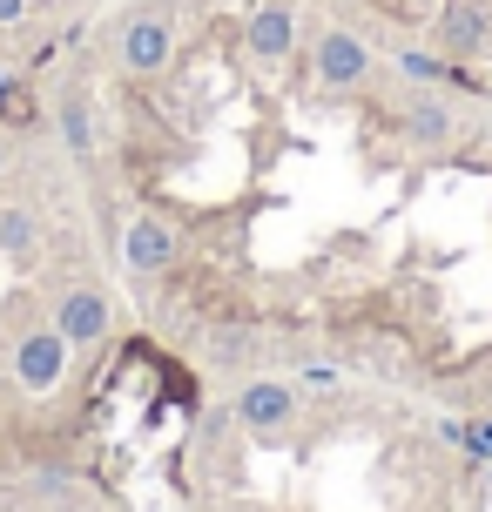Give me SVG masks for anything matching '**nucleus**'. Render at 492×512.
<instances>
[{
    "label": "nucleus",
    "instance_id": "9b49d317",
    "mask_svg": "<svg viewBox=\"0 0 492 512\" xmlns=\"http://www.w3.org/2000/svg\"><path fill=\"white\" fill-rule=\"evenodd\" d=\"M41 128V102H34V81L0 68V135H34Z\"/></svg>",
    "mask_w": 492,
    "mask_h": 512
},
{
    "label": "nucleus",
    "instance_id": "f8f14e48",
    "mask_svg": "<svg viewBox=\"0 0 492 512\" xmlns=\"http://www.w3.org/2000/svg\"><path fill=\"white\" fill-rule=\"evenodd\" d=\"M391 61H398V75H412L418 88H472L466 68H459V61H445L439 48H398Z\"/></svg>",
    "mask_w": 492,
    "mask_h": 512
},
{
    "label": "nucleus",
    "instance_id": "2eb2a0df",
    "mask_svg": "<svg viewBox=\"0 0 492 512\" xmlns=\"http://www.w3.org/2000/svg\"><path fill=\"white\" fill-rule=\"evenodd\" d=\"M297 391H337V371H331V364H304Z\"/></svg>",
    "mask_w": 492,
    "mask_h": 512
},
{
    "label": "nucleus",
    "instance_id": "4468645a",
    "mask_svg": "<svg viewBox=\"0 0 492 512\" xmlns=\"http://www.w3.org/2000/svg\"><path fill=\"white\" fill-rule=\"evenodd\" d=\"M439 432L452 438V445H466L472 459H486V465H492V411H486V418H472V425H466V418H445Z\"/></svg>",
    "mask_w": 492,
    "mask_h": 512
},
{
    "label": "nucleus",
    "instance_id": "39448f33",
    "mask_svg": "<svg viewBox=\"0 0 492 512\" xmlns=\"http://www.w3.org/2000/svg\"><path fill=\"white\" fill-rule=\"evenodd\" d=\"M54 331L68 337V344H102L115 331V297H108L102 283H75V290H61L54 297Z\"/></svg>",
    "mask_w": 492,
    "mask_h": 512
},
{
    "label": "nucleus",
    "instance_id": "f257e3e1",
    "mask_svg": "<svg viewBox=\"0 0 492 512\" xmlns=\"http://www.w3.org/2000/svg\"><path fill=\"white\" fill-rule=\"evenodd\" d=\"M108 54L135 81L169 75V61H176V7H129L122 21L108 27Z\"/></svg>",
    "mask_w": 492,
    "mask_h": 512
},
{
    "label": "nucleus",
    "instance_id": "6e6552de",
    "mask_svg": "<svg viewBox=\"0 0 492 512\" xmlns=\"http://www.w3.org/2000/svg\"><path fill=\"white\" fill-rule=\"evenodd\" d=\"M122 263H129V277H169L176 230H169L162 216H135L129 230H122Z\"/></svg>",
    "mask_w": 492,
    "mask_h": 512
},
{
    "label": "nucleus",
    "instance_id": "ddd939ff",
    "mask_svg": "<svg viewBox=\"0 0 492 512\" xmlns=\"http://www.w3.org/2000/svg\"><path fill=\"white\" fill-rule=\"evenodd\" d=\"M41 243H48V230H41L34 209H0V250L14 256V263H34Z\"/></svg>",
    "mask_w": 492,
    "mask_h": 512
},
{
    "label": "nucleus",
    "instance_id": "0eeeda50",
    "mask_svg": "<svg viewBox=\"0 0 492 512\" xmlns=\"http://www.w3.org/2000/svg\"><path fill=\"white\" fill-rule=\"evenodd\" d=\"M243 48L257 68H284L290 54H297V14H290L284 0H263L257 14L243 21Z\"/></svg>",
    "mask_w": 492,
    "mask_h": 512
},
{
    "label": "nucleus",
    "instance_id": "7ed1b4c3",
    "mask_svg": "<svg viewBox=\"0 0 492 512\" xmlns=\"http://www.w3.org/2000/svg\"><path fill=\"white\" fill-rule=\"evenodd\" d=\"M432 48H439L445 61L472 68V61L492 48V7H479V0H445L439 21H432Z\"/></svg>",
    "mask_w": 492,
    "mask_h": 512
},
{
    "label": "nucleus",
    "instance_id": "423d86ee",
    "mask_svg": "<svg viewBox=\"0 0 492 512\" xmlns=\"http://www.w3.org/2000/svg\"><path fill=\"white\" fill-rule=\"evenodd\" d=\"M68 337L54 331H27V337H14V378H21V391H54V384L68 378Z\"/></svg>",
    "mask_w": 492,
    "mask_h": 512
},
{
    "label": "nucleus",
    "instance_id": "9d476101",
    "mask_svg": "<svg viewBox=\"0 0 492 512\" xmlns=\"http://www.w3.org/2000/svg\"><path fill=\"white\" fill-rule=\"evenodd\" d=\"M54 122H61V149L68 155H95V142H102V122H95V102H88V88L81 81H68L61 88V108H54Z\"/></svg>",
    "mask_w": 492,
    "mask_h": 512
},
{
    "label": "nucleus",
    "instance_id": "f03ea898",
    "mask_svg": "<svg viewBox=\"0 0 492 512\" xmlns=\"http://www.w3.org/2000/svg\"><path fill=\"white\" fill-rule=\"evenodd\" d=\"M236 425L250 438H263V445H284L290 432H297V418H304V391L290 378H250L243 391H236Z\"/></svg>",
    "mask_w": 492,
    "mask_h": 512
},
{
    "label": "nucleus",
    "instance_id": "dca6fc26",
    "mask_svg": "<svg viewBox=\"0 0 492 512\" xmlns=\"http://www.w3.org/2000/svg\"><path fill=\"white\" fill-rule=\"evenodd\" d=\"M27 7H34V0H0V34H14V27L27 21Z\"/></svg>",
    "mask_w": 492,
    "mask_h": 512
},
{
    "label": "nucleus",
    "instance_id": "f3484780",
    "mask_svg": "<svg viewBox=\"0 0 492 512\" xmlns=\"http://www.w3.org/2000/svg\"><path fill=\"white\" fill-rule=\"evenodd\" d=\"M0 176H7V135H0Z\"/></svg>",
    "mask_w": 492,
    "mask_h": 512
},
{
    "label": "nucleus",
    "instance_id": "20e7f679",
    "mask_svg": "<svg viewBox=\"0 0 492 512\" xmlns=\"http://www.w3.org/2000/svg\"><path fill=\"white\" fill-rule=\"evenodd\" d=\"M371 75H378V54L364 48L351 27H324V34H317V81H324L331 95H358Z\"/></svg>",
    "mask_w": 492,
    "mask_h": 512
},
{
    "label": "nucleus",
    "instance_id": "1a4fd4ad",
    "mask_svg": "<svg viewBox=\"0 0 492 512\" xmlns=\"http://www.w3.org/2000/svg\"><path fill=\"white\" fill-rule=\"evenodd\" d=\"M398 128L412 135L418 149H445V142L459 135V115H452V102H445L439 88H412V95H405V115H398Z\"/></svg>",
    "mask_w": 492,
    "mask_h": 512
}]
</instances>
